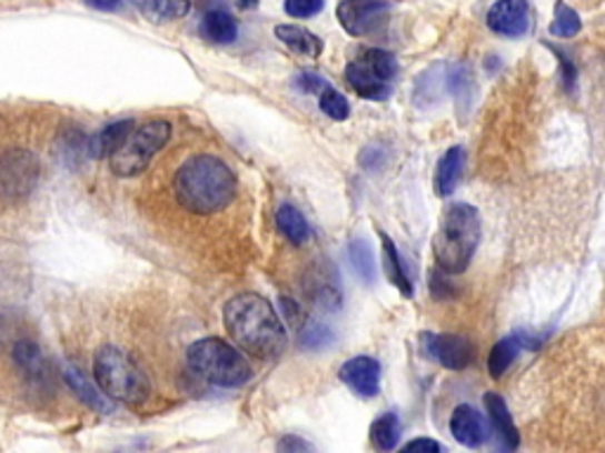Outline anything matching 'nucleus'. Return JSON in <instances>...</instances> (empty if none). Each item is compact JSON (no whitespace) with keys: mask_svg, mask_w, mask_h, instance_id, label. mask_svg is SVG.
Here are the masks:
<instances>
[{"mask_svg":"<svg viewBox=\"0 0 605 453\" xmlns=\"http://www.w3.org/2000/svg\"><path fill=\"white\" fill-rule=\"evenodd\" d=\"M225 329L254 359H277L287 350V329H284L272 302L258 293H239L225 302Z\"/></svg>","mask_w":605,"mask_h":453,"instance_id":"nucleus-1","label":"nucleus"},{"mask_svg":"<svg viewBox=\"0 0 605 453\" xmlns=\"http://www.w3.org/2000/svg\"><path fill=\"white\" fill-rule=\"evenodd\" d=\"M237 175L222 159L199 154L187 159L173 178V194L189 213L214 215L237 197Z\"/></svg>","mask_w":605,"mask_h":453,"instance_id":"nucleus-2","label":"nucleus"},{"mask_svg":"<svg viewBox=\"0 0 605 453\" xmlns=\"http://www.w3.org/2000/svg\"><path fill=\"white\" fill-rule=\"evenodd\" d=\"M480 232L483 222L478 208L468 203L449 205L433 239V255L438 268L447 274L466 272L480 243Z\"/></svg>","mask_w":605,"mask_h":453,"instance_id":"nucleus-3","label":"nucleus"},{"mask_svg":"<svg viewBox=\"0 0 605 453\" xmlns=\"http://www.w3.org/2000/svg\"><path fill=\"white\" fill-rule=\"evenodd\" d=\"M92 373L111 402L138 406L149 400L151 385L147 373L136 359L117 345L98 348L92 359Z\"/></svg>","mask_w":605,"mask_h":453,"instance_id":"nucleus-4","label":"nucleus"},{"mask_svg":"<svg viewBox=\"0 0 605 453\" xmlns=\"http://www.w3.org/2000/svg\"><path fill=\"white\" fill-rule=\"evenodd\" d=\"M187 366L204 383L216 387H241L249 383L251 364L241 354V348L220 338H201L187 350Z\"/></svg>","mask_w":605,"mask_h":453,"instance_id":"nucleus-5","label":"nucleus"},{"mask_svg":"<svg viewBox=\"0 0 605 453\" xmlns=\"http://www.w3.org/2000/svg\"><path fill=\"white\" fill-rule=\"evenodd\" d=\"M170 132H173V128L161 119L149 121L140 128H132L123 144L109 157V168L113 170V175L119 178L140 175L149 165V161L157 157V151H161L168 144Z\"/></svg>","mask_w":605,"mask_h":453,"instance_id":"nucleus-6","label":"nucleus"},{"mask_svg":"<svg viewBox=\"0 0 605 453\" xmlns=\"http://www.w3.org/2000/svg\"><path fill=\"white\" fill-rule=\"evenodd\" d=\"M397 76V60L386 50H365L346 67L348 85L365 100L384 102L390 98Z\"/></svg>","mask_w":605,"mask_h":453,"instance_id":"nucleus-7","label":"nucleus"},{"mask_svg":"<svg viewBox=\"0 0 605 453\" xmlns=\"http://www.w3.org/2000/svg\"><path fill=\"white\" fill-rule=\"evenodd\" d=\"M38 182V161L27 149H10L0 157V197L24 199Z\"/></svg>","mask_w":605,"mask_h":453,"instance_id":"nucleus-8","label":"nucleus"},{"mask_svg":"<svg viewBox=\"0 0 605 453\" xmlns=\"http://www.w3.org/2000/svg\"><path fill=\"white\" fill-rule=\"evenodd\" d=\"M421 350L449 371H464L476 356L468 338L452 333H421Z\"/></svg>","mask_w":605,"mask_h":453,"instance_id":"nucleus-9","label":"nucleus"},{"mask_svg":"<svg viewBox=\"0 0 605 453\" xmlns=\"http://www.w3.org/2000/svg\"><path fill=\"white\" fill-rule=\"evenodd\" d=\"M390 0H340L336 17L350 36H365L384 22Z\"/></svg>","mask_w":605,"mask_h":453,"instance_id":"nucleus-10","label":"nucleus"},{"mask_svg":"<svg viewBox=\"0 0 605 453\" xmlns=\"http://www.w3.org/2000/svg\"><path fill=\"white\" fill-rule=\"evenodd\" d=\"M487 27L497 36L520 38L533 27V12L527 0H497L487 12Z\"/></svg>","mask_w":605,"mask_h":453,"instance_id":"nucleus-11","label":"nucleus"},{"mask_svg":"<svg viewBox=\"0 0 605 453\" xmlns=\"http://www.w3.org/2000/svg\"><path fill=\"white\" fill-rule=\"evenodd\" d=\"M338 378L363 400H371L381 390V364L374 356H353L340 366Z\"/></svg>","mask_w":605,"mask_h":453,"instance_id":"nucleus-12","label":"nucleus"},{"mask_svg":"<svg viewBox=\"0 0 605 453\" xmlns=\"http://www.w3.org/2000/svg\"><path fill=\"white\" fill-rule=\"evenodd\" d=\"M449 430L454 434V440L468 449H478L487 440V427H485L483 415L468 404L454 409Z\"/></svg>","mask_w":605,"mask_h":453,"instance_id":"nucleus-13","label":"nucleus"},{"mask_svg":"<svg viewBox=\"0 0 605 453\" xmlns=\"http://www.w3.org/2000/svg\"><path fill=\"white\" fill-rule=\"evenodd\" d=\"M199 33L204 41L216 43V46H227L232 43L237 33H239V24L232 12H227L225 8L216 6L211 10H206L201 22H199Z\"/></svg>","mask_w":605,"mask_h":453,"instance_id":"nucleus-14","label":"nucleus"},{"mask_svg":"<svg viewBox=\"0 0 605 453\" xmlns=\"http://www.w3.org/2000/svg\"><path fill=\"white\" fill-rule=\"evenodd\" d=\"M533 335H527V333H514V335H508L504 340H499V343L492 348L489 352V359H487V369H489V375L492 378H502L508 366L516 362V356L527 350V348H535L537 343H533Z\"/></svg>","mask_w":605,"mask_h":453,"instance_id":"nucleus-15","label":"nucleus"},{"mask_svg":"<svg viewBox=\"0 0 605 453\" xmlns=\"http://www.w3.org/2000/svg\"><path fill=\"white\" fill-rule=\"evenodd\" d=\"M485 409H487V415H489L492 430H495V434L499 437L502 446L508 449V451L518 449V444H520L518 430H516L514 421H510L508 406H506V402L502 400V396L495 394V392H487L485 394Z\"/></svg>","mask_w":605,"mask_h":453,"instance_id":"nucleus-16","label":"nucleus"},{"mask_svg":"<svg viewBox=\"0 0 605 453\" xmlns=\"http://www.w3.org/2000/svg\"><path fill=\"white\" fill-rule=\"evenodd\" d=\"M132 128H136V121L126 119V121L107 125L100 132H95V135L88 140V154L92 159H109L113 151L123 144V140L130 135Z\"/></svg>","mask_w":605,"mask_h":453,"instance_id":"nucleus-17","label":"nucleus"},{"mask_svg":"<svg viewBox=\"0 0 605 453\" xmlns=\"http://www.w3.org/2000/svg\"><path fill=\"white\" fill-rule=\"evenodd\" d=\"M149 22H173L192 10L189 0H123Z\"/></svg>","mask_w":605,"mask_h":453,"instance_id":"nucleus-18","label":"nucleus"},{"mask_svg":"<svg viewBox=\"0 0 605 453\" xmlns=\"http://www.w3.org/2000/svg\"><path fill=\"white\" fill-rule=\"evenodd\" d=\"M275 36L279 38V41L287 46L289 50H294L296 54L300 57H310V60H315V57L321 54V50H325V43L319 41V38L308 31L306 27H298V24H279L275 29Z\"/></svg>","mask_w":605,"mask_h":453,"instance_id":"nucleus-19","label":"nucleus"},{"mask_svg":"<svg viewBox=\"0 0 605 453\" xmlns=\"http://www.w3.org/2000/svg\"><path fill=\"white\" fill-rule=\"evenodd\" d=\"M466 154L462 147H452L447 154L440 159L438 170H435V192L440 197H449L457 189L462 173H464Z\"/></svg>","mask_w":605,"mask_h":453,"instance_id":"nucleus-20","label":"nucleus"},{"mask_svg":"<svg viewBox=\"0 0 605 453\" xmlns=\"http://www.w3.org/2000/svg\"><path fill=\"white\" fill-rule=\"evenodd\" d=\"M277 230L287 236L294 245H302L310 241V224L306 220V215H302L296 205L291 203H284L277 208Z\"/></svg>","mask_w":605,"mask_h":453,"instance_id":"nucleus-21","label":"nucleus"},{"mask_svg":"<svg viewBox=\"0 0 605 453\" xmlns=\"http://www.w3.org/2000/svg\"><path fill=\"white\" fill-rule=\"evenodd\" d=\"M65 378H67V383L71 385V390L79 394V400L86 402L90 409L95 411H100V413H109L111 411V400L109 396H105V392L100 390H95L86 378L81 375V371H76L71 364L65 366Z\"/></svg>","mask_w":605,"mask_h":453,"instance_id":"nucleus-22","label":"nucleus"},{"mask_svg":"<svg viewBox=\"0 0 605 453\" xmlns=\"http://www.w3.org/2000/svg\"><path fill=\"white\" fill-rule=\"evenodd\" d=\"M400 419H397V413L388 411L384 415H378V419L371 423L369 430V440L374 444V449L378 451H393L400 442Z\"/></svg>","mask_w":605,"mask_h":453,"instance_id":"nucleus-23","label":"nucleus"},{"mask_svg":"<svg viewBox=\"0 0 605 453\" xmlns=\"http://www.w3.org/2000/svg\"><path fill=\"white\" fill-rule=\"evenodd\" d=\"M381 241H384V270H386L388 281H390L393 286H395L397 291H400L405 298H411L414 289H411V281H409L407 272H405V264H403L400 253H397L395 243H393L386 234H381Z\"/></svg>","mask_w":605,"mask_h":453,"instance_id":"nucleus-24","label":"nucleus"},{"mask_svg":"<svg viewBox=\"0 0 605 453\" xmlns=\"http://www.w3.org/2000/svg\"><path fill=\"white\" fill-rule=\"evenodd\" d=\"M348 258L353 270L357 272V276L363 279L365 283H374L376 279V260L371 253V245L365 239H353L348 243Z\"/></svg>","mask_w":605,"mask_h":453,"instance_id":"nucleus-25","label":"nucleus"},{"mask_svg":"<svg viewBox=\"0 0 605 453\" xmlns=\"http://www.w3.org/2000/svg\"><path fill=\"white\" fill-rule=\"evenodd\" d=\"M14 362L22 366V371L27 375H43L46 371V359L41 354V350H38L33 343H29V340H22V343L14 345Z\"/></svg>","mask_w":605,"mask_h":453,"instance_id":"nucleus-26","label":"nucleus"},{"mask_svg":"<svg viewBox=\"0 0 605 453\" xmlns=\"http://www.w3.org/2000/svg\"><path fill=\"white\" fill-rule=\"evenodd\" d=\"M579 29H582L579 14L567 3H563V0H558L556 14H554V24H552V36L573 38V36L579 33Z\"/></svg>","mask_w":605,"mask_h":453,"instance_id":"nucleus-27","label":"nucleus"},{"mask_svg":"<svg viewBox=\"0 0 605 453\" xmlns=\"http://www.w3.org/2000/svg\"><path fill=\"white\" fill-rule=\"evenodd\" d=\"M319 109L334 121H346L350 117V104L346 100V94H340L334 88H327V90L319 92Z\"/></svg>","mask_w":605,"mask_h":453,"instance_id":"nucleus-28","label":"nucleus"},{"mask_svg":"<svg viewBox=\"0 0 605 453\" xmlns=\"http://www.w3.org/2000/svg\"><path fill=\"white\" fill-rule=\"evenodd\" d=\"M334 343V333L325 324H310L300 335V345L306 350H321Z\"/></svg>","mask_w":605,"mask_h":453,"instance_id":"nucleus-29","label":"nucleus"},{"mask_svg":"<svg viewBox=\"0 0 605 453\" xmlns=\"http://www.w3.org/2000/svg\"><path fill=\"white\" fill-rule=\"evenodd\" d=\"M325 0H284V10L294 19H308L321 12Z\"/></svg>","mask_w":605,"mask_h":453,"instance_id":"nucleus-30","label":"nucleus"},{"mask_svg":"<svg viewBox=\"0 0 605 453\" xmlns=\"http://www.w3.org/2000/svg\"><path fill=\"white\" fill-rule=\"evenodd\" d=\"M296 88L302 90V92H308V94H317L321 90H327L329 83L321 79L319 73H300L296 79Z\"/></svg>","mask_w":605,"mask_h":453,"instance_id":"nucleus-31","label":"nucleus"},{"mask_svg":"<svg viewBox=\"0 0 605 453\" xmlns=\"http://www.w3.org/2000/svg\"><path fill=\"white\" fill-rule=\"evenodd\" d=\"M552 50L558 54V60H561V67H563V81H565V88L567 90H573L575 88V79H577V71H575V67H573V62L571 60H567V57L563 54V52H558L554 46H552Z\"/></svg>","mask_w":605,"mask_h":453,"instance_id":"nucleus-32","label":"nucleus"},{"mask_svg":"<svg viewBox=\"0 0 605 453\" xmlns=\"http://www.w3.org/2000/svg\"><path fill=\"white\" fill-rule=\"evenodd\" d=\"M405 451H430V453H435V451H443V446L435 440H414V442H409L405 446Z\"/></svg>","mask_w":605,"mask_h":453,"instance_id":"nucleus-33","label":"nucleus"},{"mask_svg":"<svg viewBox=\"0 0 605 453\" xmlns=\"http://www.w3.org/2000/svg\"><path fill=\"white\" fill-rule=\"evenodd\" d=\"M121 3L123 0H86V6H90L92 10H100V12L117 10Z\"/></svg>","mask_w":605,"mask_h":453,"instance_id":"nucleus-34","label":"nucleus"},{"mask_svg":"<svg viewBox=\"0 0 605 453\" xmlns=\"http://www.w3.org/2000/svg\"><path fill=\"white\" fill-rule=\"evenodd\" d=\"M279 449L281 451H310V444H306V442H300V440H294V437H284L281 442H279Z\"/></svg>","mask_w":605,"mask_h":453,"instance_id":"nucleus-35","label":"nucleus"}]
</instances>
